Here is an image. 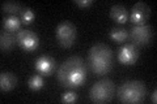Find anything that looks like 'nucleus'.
I'll list each match as a JSON object with an SVG mask.
<instances>
[{
    "instance_id": "nucleus-1",
    "label": "nucleus",
    "mask_w": 157,
    "mask_h": 104,
    "mask_svg": "<svg viewBox=\"0 0 157 104\" xmlns=\"http://www.w3.org/2000/svg\"><path fill=\"white\" fill-rule=\"evenodd\" d=\"M88 77V66L80 56H71L58 69V81L66 88L82 86Z\"/></svg>"
},
{
    "instance_id": "nucleus-2",
    "label": "nucleus",
    "mask_w": 157,
    "mask_h": 104,
    "mask_svg": "<svg viewBox=\"0 0 157 104\" xmlns=\"http://www.w3.org/2000/svg\"><path fill=\"white\" fill-rule=\"evenodd\" d=\"M113 51L105 43H96L88 52V66L96 76H105L113 69Z\"/></svg>"
},
{
    "instance_id": "nucleus-3",
    "label": "nucleus",
    "mask_w": 157,
    "mask_h": 104,
    "mask_svg": "<svg viewBox=\"0 0 157 104\" xmlns=\"http://www.w3.org/2000/svg\"><path fill=\"white\" fill-rule=\"evenodd\" d=\"M115 95L118 102L124 104L141 103L147 95V86L141 81H126L119 86Z\"/></svg>"
},
{
    "instance_id": "nucleus-4",
    "label": "nucleus",
    "mask_w": 157,
    "mask_h": 104,
    "mask_svg": "<svg viewBox=\"0 0 157 104\" xmlns=\"http://www.w3.org/2000/svg\"><path fill=\"white\" fill-rule=\"evenodd\" d=\"M115 94V85L111 80H101L92 86L89 99L96 104H104L110 102Z\"/></svg>"
},
{
    "instance_id": "nucleus-5",
    "label": "nucleus",
    "mask_w": 157,
    "mask_h": 104,
    "mask_svg": "<svg viewBox=\"0 0 157 104\" xmlns=\"http://www.w3.org/2000/svg\"><path fill=\"white\" fill-rule=\"evenodd\" d=\"M55 35L58 39V43L64 48H70L75 44L77 39V30L76 26L70 21H62L58 23L55 29Z\"/></svg>"
},
{
    "instance_id": "nucleus-6",
    "label": "nucleus",
    "mask_w": 157,
    "mask_h": 104,
    "mask_svg": "<svg viewBox=\"0 0 157 104\" xmlns=\"http://www.w3.org/2000/svg\"><path fill=\"white\" fill-rule=\"evenodd\" d=\"M128 38L131 39L132 44H135L136 47L148 46L152 38H153V27L148 23L132 26L131 30L128 31Z\"/></svg>"
},
{
    "instance_id": "nucleus-7",
    "label": "nucleus",
    "mask_w": 157,
    "mask_h": 104,
    "mask_svg": "<svg viewBox=\"0 0 157 104\" xmlns=\"http://www.w3.org/2000/svg\"><path fill=\"white\" fill-rule=\"evenodd\" d=\"M16 38H17V44L26 52L36 51L39 46V38L33 30H26V29L25 30H20L16 34Z\"/></svg>"
},
{
    "instance_id": "nucleus-8",
    "label": "nucleus",
    "mask_w": 157,
    "mask_h": 104,
    "mask_svg": "<svg viewBox=\"0 0 157 104\" xmlns=\"http://www.w3.org/2000/svg\"><path fill=\"white\" fill-rule=\"evenodd\" d=\"M149 17H151V8L143 2L136 3L131 8V13H128V20L134 23V26L147 23Z\"/></svg>"
},
{
    "instance_id": "nucleus-9",
    "label": "nucleus",
    "mask_w": 157,
    "mask_h": 104,
    "mask_svg": "<svg viewBox=\"0 0 157 104\" xmlns=\"http://www.w3.org/2000/svg\"><path fill=\"white\" fill-rule=\"evenodd\" d=\"M139 47H136L132 43L123 44L119 49H118V60L123 65H134L139 59Z\"/></svg>"
},
{
    "instance_id": "nucleus-10",
    "label": "nucleus",
    "mask_w": 157,
    "mask_h": 104,
    "mask_svg": "<svg viewBox=\"0 0 157 104\" xmlns=\"http://www.w3.org/2000/svg\"><path fill=\"white\" fill-rule=\"evenodd\" d=\"M34 69L41 76H51L56 70V61L51 56L42 55L36 59V61H34Z\"/></svg>"
},
{
    "instance_id": "nucleus-11",
    "label": "nucleus",
    "mask_w": 157,
    "mask_h": 104,
    "mask_svg": "<svg viewBox=\"0 0 157 104\" xmlns=\"http://www.w3.org/2000/svg\"><path fill=\"white\" fill-rule=\"evenodd\" d=\"M17 43V38L14 35V33L7 31L4 30L0 34V48H2L3 52H8L12 51Z\"/></svg>"
},
{
    "instance_id": "nucleus-12",
    "label": "nucleus",
    "mask_w": 157,
    "mask_h": 104,
    "mask_svg": "<svg viewBox=\"0 0 157 104\" xmlns=\"http://www.w3.org/2000/svg\"><path fill=\"white\" fill-rule=\"evenodd\" d=\"M110 18L114 20L117 23H126L128 21V11L126 9V7L121 5V4H117V5H113L110 8Z\"/></svg>"
},
{
    "instance_id": "nucleus-13",
    "label": "nucleus",
    "mask_w": 157,
    "mask_h": 104,
    "mask_svg": "<svg viewBox=\"0 0 157 104\" xmlns=\"http://www.w3.org/2000/svg\"><path fill=\"white\" fill-rule=\"evenodd\" d=\"M17 77L11 72H3L0 76V90L2 91H11L17 86Z\"/></svg>"
},
{
    "instance_id": "nucleus-14",
    "label": "nucleus",
    "mask_w": 157,
    "mask_h": 104,
    "mask_svg": "<svg viewBox=\"0 0 157 104\" xmlns=\"http://www.w3.org/2000/svg\"><path fill=\"white\" fill-rule=\"evenodd\" d=\"M21 18L18 16H9L7 18L3 20V27L4 30L11 31V33H16L20 31V26H21Z\"/></svg>"
},
{
    "instance_id": "nucleus-15",
    "label": "nucleus",
    "mask_w": 157,
    "mask_h": 104,
    "mask_svg": "<svg viewBox=\"0 0 157 104\" xmlns=\"http://www.w3.org/2000/svg\"><path fill=\"white\" fill-rule=\"evenodd\" d=\"M109 37L115 43H123L128 39V31L123 27H114V29H111V31L109 33Z\"/></svg>"
},
{
    "instance_id": "nucleus-16",
    "label": "nucleus",
    "mask_w": 157,
    "mask_h": 104,
    "mask_svg": "<svg viewBox=\"0 0 157 104\" xmlns=\"http://www.w3.org/2000/svg\"><path fill=\"white\" fill-rule=\"evenodd\" d=\"M24 7L20 3H14V2H7L2 4V12L4 13H9L11 16H17L18 13H21Z\"/></svg>"
},
{
    "instance_id": "nucleus-17",
    "label": "nucleus",
    "mask_w": 157,
    "mask_h": 104,
    "mask_svg": "<svg viewBox=\"0 0 157 104\" xmlns=\"http://www.w3.org/2000/svg\"><path fill=\"white\" fill-rule=\"evenodd\" d=\"M20 18H21V22L22 23L30 25V23H33L34 20H36V13H34V11H33L32 8L25 7L21 11V13H20Z\"/></svg>"
},
{
    "instance_id": "nucleus-18",
    "label": "nucleus",
    "mask_w": 157,
    "mask_h": 104,
    "mask_svg": "<svg viewBox=\"0 0 157 104\" xmlns=\"http://www.w3.org/2000/svg\"><path fill=\"white\" fill-rule=\"evenodd\" d=\"M43 85H45V81H43L41 74H34V76H32L28 81V86L30 87L32 90H36V91L41 90L43 87Z\"/></svg>"
},
{
    "instance_id": "nucleus-19",
    "label": "nucleus",
    "mask_w": 157,
    "mask_h": 104,
    "mask_svg": "<svg viewBox=\"0 0 157 104\" xmlns=\"http://www.w3.org/2000/svg\"><path fill=\"white\" fill-rule=\"evenodd\" d=\"M77 99H78V96H77V94H76L75 91L68 90V91H66V92L62 95L60 100H62V103H68V104H71V103L77 102Z\"/></svg>"
},
{
    "instance_id": "nucleus-20",
    "label": "nucleus",
    "mask_w": 157,
    "mask_h": 104,
    "mask_svg": "<svg viewBox=\"0 0 157 104\" xmlns=\"http://www.w3.org/2000/svg\"><path fill=\"white\" fill-rule=\"evenodd\" d=\"M73 3L80 8H89L93 4V0H75Z\"/></svg>"
},
{
    "instance_id": "nucleus-21",
    "label": "nucleus",
    "mask_w": 157,
    "mask_h": 104,
    "mask_svg": "<svg viewBox=\"0 0 157 104\" xmlns=\"http://www.w3.org/2000/svg\"><path fill=\"white\" fill-rule=\"evenodd\" d=\"M151 100H152V103H153V104H156V103H157V90H155V91H153V94H152Z\"/></svg>"
}]
</instances>
